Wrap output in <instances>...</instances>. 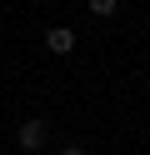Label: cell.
<instances>
[{
    "mask_svg": "<svg viewBox=\"0 0 150 155\" xmlns=\"http://www.w3.org/2000/svg\"><path fill=\"white\" fill-rule=\"evenodd\" d=\"M45 50L50 55H70V50H75V30H65V25L45 30Z\"/></svg>",
    "mask_w": 150,
    "mask_h": 155,
    "instance_id": "cell-2",
    "label": "cell"
},
{
    "mask_svg": "<svg viewBox=\"0 0 150 155\" xmlns=\"http://www.w3.org/2000/svg\"><path fill=\"white\" fill-rule=\"evenodd\" d=\"M85 5H90V15H95V20H105V15H115L120 0H85Z\"/></svg>",
    "mask_w": 150,
    "mask_h": 155,
    "instance_id": "cell-3",
    "label": "cell"
},
{
    "mask_svg": "<svg viewBox=\"0 0 150 155\" xmlns=\"http://www.w3.org/2000/svg\"><path fill=\"white\" fill-rule=\"evenodd\" d=\"M60 155H85V145H65V150H60Z\"/></svg>",
    "mask_w": 150,
    "mask_h": 155,
    "instance_id": "cell-4",
    "label": "cell"
},
{
    "mask_svg": "<svg viewBox=\"0 0 150 155\" xmlns=\"http://www.w3.org/2000/svg\"><path fill=\"white\" fill-rule=\"evenodd\" d=\"M45 135H50V125H45V120H40V115H35V120H20V130H15V140H20V150H30V155H35L40 145H45Z\"/></svg>",
    "mask_w": 150,
    "mask_h": 155,
    "instance_id": "cell-1",
    "label": "cell"
}]
</instances>
